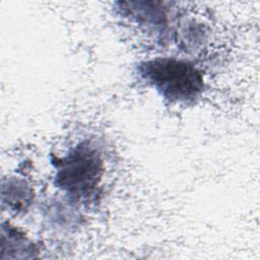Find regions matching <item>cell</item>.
<instances>
[{
  "label": "cell",
  "mask_w": 260,
  "mask_h": 260,
  "mask_svg": "<svg viewBox=\"0 0 260 260\" xmlns=\"http://www.w3.org/2000/svg\"><path fill=\"white\" fill-rule=\"evenodd\" d=\"M101 173L102 162L98 153L81 146L64 158L56 178L61 188L76 195H85L95 187Z\"/></svg>",
  "instance_id": "cell-2"
},
{
  "label": "cell",
  "mask_w": 260,
  "mask_h": 260,
  "mask_svg": "<svg viewBox=\"0 0 260 260\" xmlns=\"http://www.w3.org/2000/svg\"><path fill=\"white\" fill-rule=\"evenodd\" d=\"M142 77L166 99L176 102L195 100L203 89L201 73L190 63L162 58L140 66Z\"/></svg>",
  "instance_id": "cell-1"
}]
</instances>
